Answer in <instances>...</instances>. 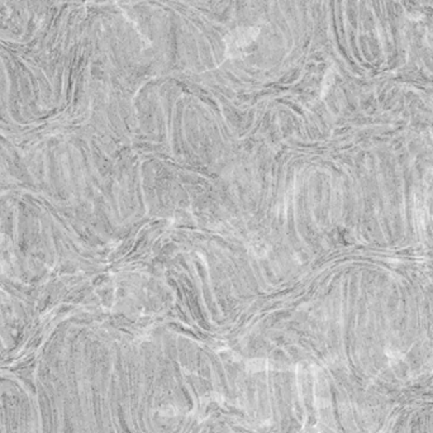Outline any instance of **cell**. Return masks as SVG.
<instances>
[{
	"label": "cell",
	"instance_id": "cell-1",
	"mask_svg": "<svg viewBox=\"0 0 433 433\" xmlns=\"http://www.w3.org/2000/svg\"><path fill=\"white\" fill-rule=\"evenodd\" d=\"M258 34V31L256 29H241V31H236L235 34H230L227 40V50H228V54L230 52H240L242 51L244 47H247L250 45L251 42L254 41L256 38V36Z\"/></svg>",
	"mask_w": 433,
	"mask_h": 433
}]
</instances>
